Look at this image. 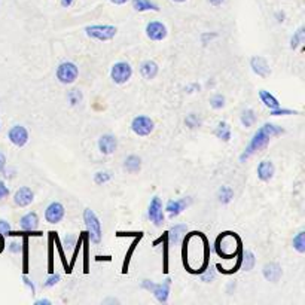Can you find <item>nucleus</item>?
I'll return each mask as SVG.
<instances>
[{
    "label": "nucleus",
    "instance_id": "6e6d98bb",
    "mask_svg": "<svg viewBox=\"0 0 305 305\" xmlns=\"http://www.w3.org/2000/svg\"><path fill=\"white\" fill-rule=\"evenodd\" d=\"M173 2H176V3H183V2H186V0H173Z\"/></svg>",
    "mask_w": 305,
    "mask_h": 305
},
{
    "label": "nucleus",
    "instance_id": "a18cd8bd",
    "mask_svg": "<svg viewBox=\"0 0 305 305\" xmlns=\"http://www.w3.org/2000/svg\"><path fill=\"white\" fill-rule=\"evenodd\" d=\"M22 281H24V285L32 290V295H34L36 293V288H34V283L33 281L27 277V274H24V277H22Z\"/></svg>",
    "mask_w": 305,
    "mask_h": 305
},
{
    "label": "nucleus",
    "instance_id": "3c124183",
    "mask_svg": "<svg viewBox=\"0 0 305 305\" xmlns=\"http://www.w3.org/2000/svg\"><path fill=\"white\" fill-rule=\"evenodd\" d=\"M207 2L212 5V6H220L225 2V0H207Z\"/></svg>",
    "mask_w": 305,
    "mask_h": 305
},
{
    "label": "nucleus",
    "instance_id": "a878e982",
    "mask_svg": "<svg viewBox=\"0 0 305 305\" xmlns=\"http://www.w3.org/2000/svg\"><path fill=\"white\" fill-rule=\"evenodd\" d=\"M215 136H216L219 140H222V142H229V140H231V136H232L229 124L225 122V121L219 122L218 127H216V130H215Z\"/></svg>",
    "mask_w": 305,
    "mask_h": 305
},
{
    "label": "nucleus",
    "instance_id": "423d86ee",
    "mask_svg": "<svg viewBox=\"0 0 305 305\" xmlns=\"http://www.w3.org/2000/svg\"><path fill=\"white\" fill-rule=\"evenodd\" d=\"M85 33L91 39H96L100 42H107L116 36L118 29L115 26H110V24H94V26H86Z\"/></svg>",
    "mask_w": 305,
    "mask_h": 305
},
{
    "label": "nucleus",
    "instance_id": "a19ab883",
    "mask_svg": "<svg viewBox=\"0 0 305 305\" xmlns=\"http://www.w3.org/2000/svg\"><path fill=\"white\" fill-rule=\"evenodd\" d=\"M55 244L58 246V252H60V256H61V262H63L64 271H66L67 274H70V272H72V268H70V265L66 262V257H64V250H63V247H61V246H60V243H58V236H55Z\"/></svg>",
    "mask_w": 305,
    "mask_h": 305
},
{
    "label": "nucleus",
    "instance_id": "4468645a",
    "mask_svg": "<svg viewBox=\"0 0 305 305\" xmlns=\"http://www.w3.org/2000/svg\"><path fill=\"white\" fill-rule=\"evenodd\" d=\"M19 228H21V231L32 232V234L36 232L39 236V232H37V229H39V216H37V213L36 212L26 213L24 216L19 219Z\"/></svg>",
    "mask_w": 305,
    "mask_h": 305
},
{
    "label": "nucleus",
    "instance_id": "6e6552de",
    "mask_svg": "<svg viewBox=\"0 0 305 305\" xmlns=\"http://www.w3.org/2000/svg\"><path fill=\"white\" fill-rule=\"evenodd\" d=\"M155 128V124L153 121L149 118L146 115H138L136 118L131 121V131L138 136V137H146V136H151L152 131Z\"/></svg>",
    "mask_w": 305,
    "mask_h": 305
},
{
    "label": "nucleus",
    "instance_id": "9b49d317",
    "mask_svg": "<svg viewBox=\"0 0 305 305\" xmlns=\"http://www.w3.org/2000/svg\"><path fill=\"white\" fill-rule=\"evenodd\" d=\"M29 131L24 125H14L11 127V130L8 131V138L9 142L17 146V148H22L26 146L29 142Z\"/></svg>",
    "mask_w": 305,
    "mask_h": 305
},
{
    "label": "nucleus",
    "instance_id": "39448f33",
    "mask_svg": "<svg viewBox=\"0 0 305 305\" xmlns=\"http://www.w3.org/2000/svg\"><path fill=\"white\" fill-rule=\"evenodd\" d=\"M57 79L64 84V85H72L76 82L78 76H79V67L72 63V61H63L58 64L57 72H55Z\"/></svg>",
    "mask_w": 305,
    "mask_h": 305
},
{
    "label": "nucleus",
    "instance_id": "864d4df0",
    "mask_svg": "<svg viewBox=\"0 0 305 305\" xmlns=\"http://www.w3.org/2000/svg\"><path fill=\"white\" fill-rule=\"evenodd\" d=\"M73 2H75V0H61V5H63L64 8H68V6H72V5H73Z\"/></svg>",
    "mask_w": 305,
    "mask_h": 305
},
{
    "label": "nucleus",
    "instance_id": "37998d69",
    "mask_svg": "<svg viewBox=\"0 0 305 305\" xmlns=\"http://www.w3.org/2000/svg\"><path fill=\"white\" fill-rule=\"evenodd\" d=\"M9 232H11V223L8 220L0 219V234H2V236H8Z\"/></svg>",
    "mask_w": 305,
    "mask_h": 305
},
{
    "label": "nucleus",
    "instance_id": "c9c22d12",
    "mask_svg": "<svg viewBox=\"0 0 305 305\" xmlns=\"http://www.w3.org/2000/svg\"><path fill=\"white\" fill-rule=\"evenodd\" d=\"M67 100L70 102V104L72 106H76L78 103L82 102V94L79 89H72L68 94H67Z\"/></svg>",
    "mask_w": 305,
    "mask_h": 305
},
{
    "label": "nucleus",
    "instance_id": "20e7f679",
    "mask_svg": "<svg viewBox=\"0 0 305 305\" xmlns=\"http://www.w3.org/2000/svg\"><path fill=\"white\" fill-rule=\"evenodd\" d=\"M84 222L86 226V234L89 237V241L94 244H99L103 237V231H102V223L97 215L94 213V210L85 208L84 210Z\"/></svg>",
    "mask_w": 305,
    "mask_h": 305
},
{
    "label": "nucleus",
    "instance_id": "58836bf2",
    "mask_svg": "<svg viewBox=\"0 0 305 305\" xmlns=\"http://www.w3.org/2000/svg\"><path fill=\"white\" fill-rule=\"evenodd\" d=\"M112 179V174L109 171H97L96 176H94V182L97 185H104Z\"/></svg>",
    "mask_w": 305,
    "mask_h": 305
},
{
    "label": "nucleus",
    "instance_id": "2f4dec72",
    "mask_svg": "<svg viewBox=\"0 0 305 305\" xmlns=\"http://www.w3.org/2000/svg\"><path fill=\"white\" fill-rule=\"evenodd\" d=\"M292 246L298 253H301V254L305 253V231H299L296 234V236L293 237Z\"/></svg>",
    "mask_w": 305,
    "mask_h": 305
},
{
    "label": "nucleus",
    "instance_id": "b1692460",
    "mask_svg": "<svg viewBox=\"0 0 305 305\" xmlns=\"http://www.w3.org/2000/svg\"><path fill=\"white\" fill-rule=\"evenodd\" d=\"M257 96H259V99H261V102L264 103V106L268 107L270 110L277 109V107L281 106L280 102L272 96V94H271L270 91H267V89H259V91H257Z\"/></svg>",
    "mask_w": 305,
    "mask_h": 305
},
{
    "label": "nucleus",
    "instance_id": "bb28decb",
    "mask_svg": "<svg viewBox=\"0 0 305 305\" xmlns=\"http://www.w3.org/2000/svg\"><path fill=\"white\" fill-rule=\"evenodd\" d=\"M240 121H241V125H243L244 128L253 127V125L256 124V121H257L254 110H252V109L243 110V112H241V116H240Z\"/></svg>",
    "mask_w": 305,
    "mask_h": 305
},
{
    "label": "nucleus",
    "instance_id": "603ef678",
    "mask_svg": "<svg viewBox=\"0 0 305 305\" xmlns=\"http://www.w3.org/2000/svg\"><path fill=\"white\" fill-rule=\"evenodd\" d=\"M109 2L113 5H125L127 2H130V0H109Z\"/></svg>",
    "mask_w": 305,
    "mask_h": 305
},
{
    "label": "nucleus",
    "instance_id": "dca6fc26",
    "mask_svg": "<svg viewBox=\"0 0 305 305\" xmlns=\"http://www.w3.org/2000/svg\"><path fill=\"white\" fill-rule=\"evenodd\" d=\"M170 288H171V278H166L162 281V283H155L153 289L151 290L155 296V299L161 304H166L169 301V296H170Z\"/></svg>",
    "mask_w": 305,
    "mask_h": 305
},
{
    "label": "nucleus",
    "instance_id": "f704fd0d",
    "mask_svg": "<svg viewBox=\"0 0 305 305\" xmlns=\"http://www.w3.org/2000/svg\"><path fill=\"white\" fill-rule=\"evenodd\" d=\"M208 103H210V106H212L213 109H216V110L223 109L225 107V97L222 96V94H215V96L210 97Z\"/></svg>",
    "mask_w": 305,
    "mask_h": 305
},
{
    "label": "nucleus",
    "instance_id": "09e8293b",
    "mask_svg": "<svg viewBox=\"0 0 305 305\" xmlns=\"http://www.w3.org/2000/svg\"><path fill=\"white\" fill-rule=\"evenodd\" d=\"M5 167H6V156L0 152V173L5 170Z\"/></svg>",
    "mask_w": 305,
    "mask_h": 305
},
{
    "label": "nucleus",
    "instance_id": "0eeeda50",
    "mask_svg": "<svg viewBox=\"0 0 305 305\" xmlns=\"http://www.w3.org/2000/svg\"><path fill=\"white\" fill-rule=\"evenodd\" d=\"M133 76V67L127 61H118L115 63L110 68V78L116 85L127 84Z\"/></svg>",
    "mask_w": 305,
    "mask_h": 305
},
{
    "label": "nucleus",
    "instance_id": "cd10ccee",
    "mask_svg": "<svg viewBox=\"0 0 305 305\" xmlns=\"http://www.w3.org/2000/svg\"><path fill=\"white\" fill-rule=\"evenodd\" d=\"M134 237H136V238H134V241L131 243V246H130V249H128V252H127V254H125V261H124V265H122V272H124V274L128 271V265H130L131 254L134 253V250H136V246L138 244V241L142 240V237H143V232H137Z\"/></svg>",
    "mask_w": 305,
    "mask_h": 305
},
{
    "label": "nucleus",
    "instance_id": "c85d7f7f",
    "mask_svg": "<svg viewBox=\"0 0 305 305\" xmlns=\"http://www.w3.org/2000/svg\"><path fill=\"white\" fill-rule=\"evenodd\" d=\"M29 237L30 236H22V247H21V252H22V272L24 274H29Z\"/></svg>",
    "mask_w": 305,
    "mask_h": 305
},
{
    "label": "nucleus",
    "instance_id": "ea45409f",
    "mask_svg": "<svg viewBox=\"0 0 305 305\" xmlns=\"http://www.w3.org/2000/svg\"><path fill=\"white\" fill-rule=\"evenodd\" d=\"M61 280V277H60V274H55V272H51L50 274V277L46 278L45 281H43V288H52V286H55L58 281Z\"/></svg>",
    "mask_w": 305,
    "mask_h": 305
},
{
    "label": "nucleus",
    "instance_id": "ddd939ff",
    "mask_svg": "<svg viewBox=\"0 0 305 305\" xmlns=\"http://www.w3.org/2000/svg\"><path fill=\"white\" fill-rule=\"evenodd\" d=\"M250 67L253 70V73L257 75V76H261V78H268L271 75L270 64L264 57H259V55L252 57L250 58Z\"/></svg>",
    "mask_w": 305,
    "mask_h": 305
},
{
    "label": "nucleus",
    "instance_id": "4c0bfd02",
    "mask_svg": "<svg viewBox=\"0 0 305 305\" xmlns=\"http://www.w3.org/2000/svg\"><path fill=\"white\" fill-rule=\"evenodd\" d=\"M215 275H216L215 270H213L212 267H207V268L200 274V278H201V281H204V283H210V281H213V280H215Z\"/></svg>",
    "mask_w": 305,
    "mask_h": 305
},
{
    "label": "nucleus",
    "instance_id": "f03ea898",
    "mask_svg": "<svg viewBox=\"0 0 305 305\" xmlns=\"http://www.w3.org/2000/svg\"><path fill=\"white\" fill-rule=\"evenodd\" d=\"M280 134H285V130L281 128L280 125H277V124L267 122L262 127H259V128H257V131L253 134V137H252V140L249 142V145L246 146L244 152L240 155V161L241 162H246L253 153L265 149L268 146V143L271 142L272 137H277Z\"/></svg>",
    "mask_w": 305,
    "mask_h": 305
},
{
    "label": "nucleus",
    "instance_id": "f3484780",
    "mask_svg": "<svg viewBox=\"0 0 305 305\" xmlns=\"http://www.w3.org/2000/svg\"><path fill=\"white\" fill-rule=\"evenodd\" d=\"M34 200V192L27 186H22L19 189H17V192L14 194V203L18 207H27L33 203Z\"/></svg>",
    "mask_w": 305,
    "mask_h": 305
},
{
    "label": "nucleus",
    "instance_id": "473e14b6",
    "mask_svg": "<svg viewBox=\"0 0 305 305\" xmlns=\"http://www.w3.org/2000/svg\"><path fill=\"white\" fill-rule=\"evenodd\" d=\"M254 254L250 250H243V261H241V268H244L246 271H250L254 267Z\"/></svg>",
    "mask_w": 305,
    "mask_h": 305
},
{
    "label": "nucleus",
    "instance_id": "f257e3e1",
    "mask_svg": "<svg viewBox=\"0 0 305 305\" xmlns=\"http://www.w3.org/2000/svg\"><path fill=\"white\" fill-rule=\"evenodd\" d=\"M182 261L185 270L194 275H200L210 265V244L201 231H192L183 236Z\"/></svg>",
    "mask_w": 305,
    "mask_h": 305
},
{
    "label": "nucleus",
    "instance_id": "6ab92c4d",
    "mask_svg": "<svg viewBox=\"0 0 305 305\" xmlns=\"http://www.w3.org/2000/svg\"><path fill=\"white\" fill-rule=\"evenodd\" d=\"M262 274L265 280L271 281V283H277V281L283 275V270L278 262H267L262 268Z\"/></svg>",
    "mask_w": 305,
    "mask_h": 305
},
{
    "label": "nucleus",
    "instance_id": "1a4fd4ad",
    "mask_svg": "<svg viewBox=\"0 0 305 305\" xmlns=\"http://www.w3.org/2000/svg\"><path fill=\"white\" fill-rule=\"evenodd\" d=\"M148 218L155 226H161L166 220V215H164V205L162 200L159 197H153L148 207Z\"/></svg>",
    "mask_w": 305,
    "mask_h": 305
},
{
    "label": "nucleus",
    "instance_id": "c756f323",
    "mask_svg": "<svg viewBox=\"0 0 305 305\" xmlns=\"http://www.w3.org/2000/svg\"><path fill=\"white\" fill-rule=\"evenodd\" d=\"M305 40V27H299L290 37V50H298Z\"/></svg>",
    "mask_w": 305,
    "mask_h": 305
},
{
    "label": "nucleus",
    "instance_id": "79ce46f5",
    "mask_svg": "<svg viewBox=\"0 0 305 305\" xmlns=\"http://www.w3.org/2000/svg\"><path fill=\"white\" fill-rule=\"evenodd\" d=\"M21 247H22V236H19V240H15V241H12L11 244H9V252L11 253H15V254H18L19 252H21Z\"/></svg>",
    "mask_w": 305,
    "mask_h": 305
},
{
    "label": "nucleus",
    "instance_id": "7ed1b4c3",
    "mask_svg": "<svg viewBox=\"0 0 305 305\" xmlns=\"http://www.w3.org/2000/svg\"><path fill=\"white\" fill-rule=\"evenodd\" d=\"M215 252L223 259H232V257L236 259L243 252V241L238 234L234 231L220 232L215 241Z\"/></svg>",
    "mask_w": 305,
    "mask_h": 305
},
{
    "label": "nucleus",
    "instance_id": "49530a36",
    "mask_svg": "<svg viewBox=\"0 0 305 305\" xmlns=\"http://www.w3.org/2000/svg\"><path fill=\"white\" fill-rule=\"evenodd\" d=\"M76 237H73V236H67L66 238H64V244H66V247L67 249H72V247H75V243H76Z\"/></svg>",
    "mask_w": 305,
    "mask_h": 305
},
{
    "label": "nucleus",
    "instance_id": "393cba45",
    "mask_svg": "<svg viewBox=\"0 0 305 305\" xmlns=\"http://www.w3.org/2000/svg\"><path fill=\"white\" fill-rule=\"evenodd\" d=\"M131 3H133L134 11L137 12H146V11L158 12L159 11V6L155 2H152V0H131Z\"/></svg>",
    "mask_w": 305,
    "mask_h": 305
},
{
    "label": "nucleus",
    "instance_id": "9d476101",
    "mask_svg": "<svg viewBox=\"0 0 305 305\" xmlns=\"http://www.w3.org/2000/svg\"><path fill=\"white\" fill-rule=\"evenodd\" d=\"M146 36L153 40V42H161L167 37L169 34V30H167V26L164 24V22L161 21H149L146 24Z\"/></svg>",
    "mask_w": 305,
    "mask_h": 305
},
{
    "label": "nucleus",
    "instance_id": "c03bdc74",
    "mask_svg": "<svg viewBox=\"0 0 305 305\" xmlns=\"http://www.w3.org/2000/svg\"><path fill=\"white\" fill-rule=\"evenodd\" d=\"M8 195H9V187L6 186V183H5V182L0 180V200L6 198Z\"/></svg>",
    "mask_w": 305,
    "mask_h": 305
},
{
    "label": "nucleus",
    "instance_id": "5fc2aeb1",
    "mask_svg": "<svg viewBox=\"0 0 305 305\" xmlns=\"http://www.w3.org/2000/svg\"><path fill=\"white\" fill-rule=\"evenodd\" d=\"M3 249H5V240H3V236H2V234H0V253L3 252Z\"/></svg>",
    "mask_w": 305,
    "mask_h": 305
},
{
    "label": "nucleus",
    "instance_id": "a211bd4d",
    "mask_svg": "<svg viewBox=\"0 0 305 305\" xmlns=\"http://www.w3.org/2000/svg\"><path fill=\"white\" fill-rule=\"evenodd\" d=\"M191 204V198H180V200H170L166 205V212H169L170 219L177 218L183 210Z\"/></svg>",
    "mask_w": 305,
    "mask_h": 305
},
{
    "label": "nucleus",
    "instance_id": "4be33fe9",
    "mask_svg": "<svg viewBox=\"0 0 305 305\" xmlns=\"http://www.w3.org/2000/svg\"><path fill=\"white\" fill-rule=\"evenodd\" d=\"M187 228L186 225H174L170 231H167V237H169V244L176 246L182 241L183 236L186 234Z\"/></svg>",
    "mask_w": 305,
    "mask_h": 305
},
{
    "label": "nucleus",
    "instance_id": "7c9ffc66",
    "mask_svg": "<svg viewBox=\"0 0 305 305\" xmlns=\"http://www.w3.org/2000/svg\"><path fill=\"white\" fill-rule=\"evenodd\" d=\"M218 198L222 204H228L231 203V200L234 198V191H232V187L231 186H226L223 185L220 189L218 191Z\"/></svg>",
    "mask_w": 305,
    "mask_h": 305
},
{
    "label": "nucleus",
    "instance_id": "72a5a7b5",
    "mask_svg": "<svg viewBox=\"0 0 305 305\" xmlns=\"http://www.w3.org/2000/svg\"><path fill=\"white\" fill-rule=\"evenodd\" d=\"M185 125L187 128H191V130H195V128H200L201 125V119H200V116L197 113H189L185 118Z\"/></svg>",
    "mask_w": 305,
    "mask_h": 305
},
{
    "label": "nucleus",
    "instance_id": "f8f14e48",
    "mask_svg": "<svg viewBox=\"0 0 305 305\" xmlns=\"http://www.w3.org/2000/svg\"><path fill=\"white\" fill-rule=\"evenodd\" d=\"M64 215H66V208L58 201H52L48 207H46V210H45V219H46V222L52 223V225L60 223L63 220Z\"/></svg>",
    "mask_w": 305,
    "mask_h": 305
},
{
    "label": "nucleus",
    "instance_id": "8fccbe9b",
    "mask_svg": "<svg viewBox=\"0 0 305 305\" xmlns=\"http://www.w3.org/2000/svg\"><path fill=\"white\" fill-rule=\"evenodd\" d=\"M34 305H51V301H50V299H45V298H42V299L34 301Z\"/></svg>",
    "mask_w": 305,
    "mask_h": 305
},
{
    "label": "nucleus",
    "instance_id": "412c9836",
    "mask_svg": "<svg viewBox=\"0 0 305 305\" xmlns=\"http://www.w3.org/2000/svg\"><path fill=\"white\" fill-rule=\"evenodd\" d=\"M158 72H159V67L153 60H146V61H143L142 64H140V75L148 81L155 79Z\"/></svg>",
    "mask_w": 305,
    "mask_h": 305
},
{
    "label": "nucleus",
    "instance_id": "2eb2a0df",
    "mask_svg": "<svg viewBox=\"0 0 305 305\" xmlns=\"http://www.w3.org/2000/svg\"><path fill=\"white\" fill-rule=\"evenodd\" d=\"M118 149V138L113 134H103L99 138V151L103 155H112Z\"/></svg>",
    "mask_w": 305,
    "mask_h": 305
},
{
    "label": "nucleus",
    "instance_id": "de8ad7c7",
    "mask_svg": "<svg viewBox=\"0 0 305 305\" xmlns=\"http://www.w3.org/2000/svg\"><path fill=\"white\" fill-rule=\"evenodd\" d=\"M153 286H155V283H153L152 280H143L142 281V289H146V290L151 292L153 289Z\"/></svg>",
    "mask_w": 305,
    "mask_h": 305
},
{
    "label": "nucleus",
    "instance_id": "aec40b11",
    "mask_svg": "<svg viewBox=\"0 0 305 305\" xmlns=\"http://www.w3.org/2000/svg\"><path fill=\"white\" fill-rule=\"evenodd\" d=\"M274 173H275V167L272 161H261L259 166H257L256 169V174H257V179H259L261 182H270L272 177H274Z\"/></svg>",
    "mask_w": 305,
    "mask_h": 305
},
{
    "label": "nucleus",
    "instance_id": "5701e85b",
    "mask_svg": "<svg viewBox=\"0 0 305 305\" xmlns=\"http://www.w3.org/2000/svg\"><path fill=\"white\" fill-rule=\"evenodd\" d=\"M124 170L130 174H136L142 170V158L137 155H128L124 159Z\"/></svg>",
    "mask_w": 305,
    "mask_h": 305
},
{
    "label": "nucleus",
    "instance_id": "e433bc0d",
    "mask_svg": "<svg viewBox=\"0 0 305 305\" xmlns=\"http://www.w3.org/2000/svg\"><path fill=\"white\" fill-rule=\"evenodd\" d=\"M270 115L271 116H288V115H299L298 110H292V109H283V107H277V109H272L270 110Z\"/></svg>",
    "mask_w": 305,
    "mask_h": 305
}]
</instances>
